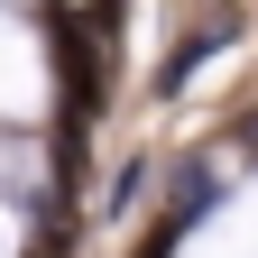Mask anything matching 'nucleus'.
<instances>
[{"label": "nucleus", "instance_id": "1", "mask_svg": "<svg viewBox=\"0 0 258 258\" xmlns=\"http://www.w3.org/2000/svg\"><path fill=\"white\" fill-rule=\"evenodd\" d=\"M212 46H221V28H212V37H184V46L166 55V74H157V92H184L194 74H203V55H212Z\"/></svg>", "mask_w": 258, "mask_h": 258}]
</instances>
